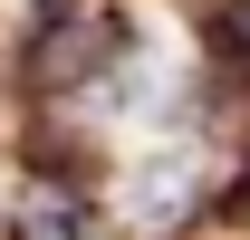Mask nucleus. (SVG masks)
I'll list each match as a JSON object with an SVG mask.
<instances>
[{"mask_svg": "<svg viewBox=\"0 0 250 240\" xmlns=\"http://www.w3.org/2000/svg\"><path fill=\"white\" fill-rule=\"evenodd\" d=\"M221 173H231V144H212L202 125H183V135H154L145 154H125V173H116L106 202L145 240H192V231H212V211H221Z\"/></svg>", "mask_w": 250, "mask_h": 240, "instance_id": "1", "label": "nucleus"}, {"mask_svg": "<svg viewBox=\"0 0 250 240\" xmlns=\"http://www.w3.org/2000/svg\"><path fill=\"white\" fill-rule=\"evenodd\" d=\"M212 58H221V77L250 87V0H212Z\"/></svg>", "mask_w": 250, "mask_h": 240, "instance_id": "2", "label": "nucleus"}]
</instances>
